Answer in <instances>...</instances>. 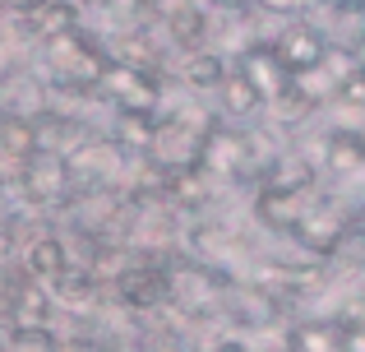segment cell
I'll use <instances>...</instances> for the list:
<instances>
[{"instance_id": "9", "label": "cell", "mask_w": 365, "mask_h": 352, "mask_svg": "<svg viewBox=\"0 0 365 352\" xmlns=\"http://www.w3.org/2000/svg\"><path fill=\"white\" fill-rule=\"evenodd\" d=\"M329 163H333V172H356V167H365V139L338 135L329 149Z\"/></svg>"}, {"instance_id": "10", "label": "cell", "mask_w": 365, "mask_h": 352, "mask_svg": "<svg viewBox=\"0 0 365 352\" xmlns=\"http://www.w3.org/2000/svg\"><path fill=\"white\" fill-rule=\"evenodd\" d=\"M296 352H342V334L333 325H305L296 334Z\"/></svg>"}, {"instance_id": "12", "label": "cell", "mask_w": 365, "mask_h": 352, "mask_svg": "<svg viewBox=\"0 0 365 352\" xmlns=\"http://www.w3.org/2000/svg\"><path fill=\"white\" fill-rule=\"evenodd\" d=\"M14 352H51L46 329H14Z\"/></svg>"}, {"instance_id": "6", "label": "cell", "mask_w": 365, "mask_h": 352, "mask_svg": "<svg viewBox=\"0 0 365 352\" xmlns=\"http://www.w3.org/2000/svg\"><path fill=\"white\" fill-rule=\"evenodd\" d=\"M162 19H167L171 37H176L180 46H195V51H199V42H204V33H208V9H204V5H195V0H185V5L167 9Z\"/></svg>"}, {"instance_id": "4", "label": "cell", "mask_w": 365, "mask_h": 352, "mask_svg": "<svg viewBox=\"0 0 365 352\" xmlns=\"http://www.w3.org/2000/svg\"><path fill=\"white\" fill-rule=\"evenodd\" d=\"M167 292H171V273L153 269V264H134V269L120 273V297L130 306H158Z\"/></svg>"}, {"instance_id": "13", "label": "cell", "mask_w": 365, "mask_h": 352, "mask_svg": "<svg viewBox=\"0 0 365 352\" xmlns=\"http://www.w3.org/2000/svg\"><path fill=\"white\" fill-rule=\"evenodd\" d=\"M5 5L14 9L19 19H28V14H37V9H42V5H51V0H5Z\"/></svg>"}, {"instance_id": "3", "label": "cell", "mask_w": 365, "mask_h": 352, "mask_svg": "<svg viewBox=\"0 0 365 352\" xmlns=\"http://www.w3.org/2000/svg\"><path fill=\"white\" fill-rule=\"evenodd\" d=\"M24 269H28V278L33 283H61L65 273H70V255H65V241L61 236H37L33 246H28V255H24Z\"/></svg>"}, {"instance_id": "7", "label": "cell", "mask_w": 365, "mask_h": 352, "mask_svg": "<svg viewBox=\"0 0 365 352\" xmlns=\"http://www.w3.org/2000/svg\"><path fill=\"white\" fill-rule=\"evenodd\" d=\"M9 316H14L19 329H42V320H46V292H42V283H28V288L9 292Z\"/></svg>"}, {"instance_id": "11", "label": "cell", "mask_w": 365, "mask_h": 352, "mask_svg": "<svg viewBox=\"0 0 365 352\" xmlns=\"http://www.w3.org/2000/svg\"><path fill=\"white\" fill-rule=\"evenodd\" d=\"M338 102H347V107H365V65H356V70L338 84Z\"/></svg>"}, {"instance_id": "5", "label": "cell", "mask_w": 365, "mask_h": 352, "mask_svg": "<svg viewBox=\"0 0 365 352\" xmlns=\"http://www.w3.org/2000/svg\"><path fill=\"white\" fill-rule=\"evenodd\" d=\"M28 33L42 37V42H51V37H65L79 28V0H51V5H42L37 14L24 19Z\"/></svg>"}, {"instance_id": "15", "label": "cell", "mask_w": 365, "mask_h": 352, "mask_svg": "<svg viewBox=\"0 0 365 352\" xmlns=\"http://www.w3.org/2000/svg\"><path fill=\"white\" fill-rule=\"evenodd\" d=\"M0 19H5V0H0Z\"/></svg>"}, {"instance_id": "14", "label": "cell", "mask_w": 365, "mask_h": 352, "mask_svg": "<svg viewBox=\"0 0 365 352\" xmlns=\"http://www.w3.org/2000/svg\"><path fill=\"white\" fill-rule=\"evenodd\" d=\"M213 5H227V9H245V5H255V0H213Z\"/></svg>"}, {"instance_id": "1", "label": "cell", "mask_w": 365, "mask_h": 352, "mask_svg": "<svg viewBox=\"0 0 365 352\" xmlns=\"http://www.w3.org/2000/svg\"><path fill=\"white\" fill-rule=\"evenodd\" d=\"M273 51H277V61L287 65V74H301V70H314V65L329 56V42H324V33L314 24H287L282 33H277Z\"/></svg>"}, {"instance_id": "8", "label": "cell", "mask_w": 365, "mask_h": 352, "mask_svg": "<svg viewBox=\"0 0 365 352\" xmlns=\"http://www.w3.org/2000/svg\"><path fill=\"white\" fill-rule=\"evenodd\" d=\"M185 79L195 84V89H217V84H227V56L222 51H190L185 61Z\"/></svg>"}, {"instance_id": "2", "label": "cell", "mask_w": 365, "mask_h": 352, "mask_svg": "<svg viewBox=\"0 0 365 352\" xmlns=\"http://www.w3.org/2000/svg\"><path fill=\"white\" fill-rule=\"evenodd\" d=\"M241 79L259 93V102H277L287 89H292V74H287V65L277 61V51H273V46H259V42L245 51Z\"/></svg>"}]
</instances>
